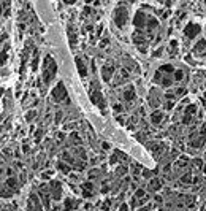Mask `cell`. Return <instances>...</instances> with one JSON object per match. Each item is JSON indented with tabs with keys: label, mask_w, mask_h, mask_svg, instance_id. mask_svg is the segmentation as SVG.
Masks as SVG:
<instances>
[{
	"label": "cell",
	"mask_w": 206,
	"mask_h": 211,
	"mask_svg": "<svg viewBox=\"0 0 206 211\" xmlns=\"http://www.w3.org/2000/svg\"><path fill=\"white\" fill-rule=\"evenodd\" d=\"M173 92H174L176 99H179V97H182V95H186V94H187V89H186V87H182V86H179V87H174V89H173Z\"/></svg>",
	"instance_id": "obj_26"
},
{
	"label": "cell",
	"mask_w": 206,
	"mask_h": 211,
	"mask_svg": "<svg viewBox=\"0 0 206 211\" xmlns=\"http://www.w3.org/2000/svg\"><path fill=\"white\" fill-rule=\"evenodd\" d=\"M201 171H203V175H206V164H203V167H201Z\"/></svg>",
	"instance_id": "obj_49"
},
{
	"label": "cell",
	"mask_w": 206,
	"mask_h": 211,
	"mask_svg": "<svg viewBox=\"0 0 206 211\" xmlns=\"http://www.w3.org/2000/svg\"><path fill=\"white\" fill-rule=\"evenodd\" d=\"M7 186H8L11 191H16L18 186H19V182H18V179H16L15 176H10V178L7 179Z\"/></svg>",
	"instance_id": "obj_23"
},
{
	"label": "cell",
	"mask_w": 206,
	"mask_h": 211,
	"mask_svg": "<svg viewBox=\"0 0 206 211\" xmlns=\"http://www.w3.org/2000/svg\"><path fill=\"white\" fill-rule=\"evenodd\" d=\"M147 16H149V15H146L143 10H138V11L135 13V16H133V25H135L136 30H144Z\"/></svg>",
	"instance_id": "obj_5"
},
{
	"label": "cell",
	"mask_w": 206,
	"mask_h": 211,
	"mask_svg": "<svg viewBox=\"0 0 206 211\" xmlns=\"http://www.w3.org/2000/svg\"><path fill=\"white\" fill-rule=\"evenodd\" d=\"M2 95H3V89H2V87H0V97H2Z\"/></svg>",
	"instance_id": "obj_50"
},
{
	"label": "cell",
	"mask_w": 206,
	"mask_h": 211,
	"mask_svg": "<svg viewBox=\"0 0 206 211\" xmlns=\"http://www.w3.org/2000/svg\"><path fill=\"white\" fill-rule=\"evenodd\" d=\"M49 194H51V199L52 200H60V197H62V184L59 182V181H56V179H52L51 182H49Z\"/></svg>",
	"instance_id": "obj_8"
},
{
	"label": "cell",
	"mask_w": 206,
	"mask_h": 211,
	"mask_svg": "<svg viewBox=\"0 0 206 211\" xmlns=\"http://www.w3.org/2000/svg\"><path fill=\"white\" fill-rule=\"evenodd\" d=\"M186 62H187V64H190V65H195V64H197V62H195L194 59H192L190 56H186Z\"/></svg>",
	"instance_id": "obj_41"
},
{
	"label": "cell",
	"mask_w": 206,
	"mask_h": 211,
	"mask_svg": "<svg viewBox=\"0 0 206 211\" xmlns=\"http://www.w3.org/2000/svg\"><path fill=\"white\" fill-rule=\"evenodd\" d=\"M97 175H100V170H92V171H89V179L92 181L94 178H97Z\"/></svg>",
	"instance_id": "obj_36"
},
{
	"label": "cell",
	"mask_w": 206,
	"mask_h": 211,
	"mask_svg": "<svg viewBox=\"0 0 206 211\" xmlns=\"http://www.w3.org/2000/svg\"><path fill=\"white\" fill-rule=\"evenodd\" d=\"M201 33V25L197 22H187L184 27V37L187 40H194Z\"/></svg>",
	"instance_id": "obj_4"
},
{
	"label": "cell",
	"mask_w": 206,
	"mask_h": 211,
	"mask_svg": "<svg viewBox=\"0 0 206 211\" xmlns=\"http://www.w3.org/2000/svg\"><path fill=\"white\" fill-rule=\"evenodd\" d=\"M41 135H43V130L40 129V130L37 132V134H35V141H37V143H38L40 140H41Z\"/></svg>",
	"instance_id": "obj_37"
},
{
	"label": "cell",
	"mask_w": 206,
	"mask_h": 211,
	"mask_svg": "<svg viewBox=\"0 0 206 211\" xmlns=\"http://www.w3.org/2000/svg\"><path fill=\"white\" fill-rule=\"evenodd\" d=\"M154 200H156L157 203H162V202H163V199H162L160 195H156V197H154Z\"/></svg>",
	"instance_id": "obj_45"
},
{
	"label": "cell",
	"mask_w": 206,
	"mask_h": 211,
	"mask_svg": "<svg viewBox=\"0 0 206 211\" xmlns=\"http://www.w3.org/2000/svg\"><path fill=\"white\" fill-rule=\"evenodd\" d=\"M204 208H206V205H204Z\"/></svg>",
	"instance_id": "obj_52"
},
{
	"label": "cell",
	"mask_w": 206,
	"mask_h": 211,
	"mask_svg": "<svg viewBox=\"0 0 206 211\" xmlns=\"http://www.w3.org/2000/svg\"><path fill=\"white\" fill-rule=\"evenodd\" d=\"M51 175H52V171H46V173H43V179H48V178H51Z\"/></svg>",
	"instance_id": "obj_44"
},
{
	"label": "cell",
	"mask_w": 206,
	"mask_h": 211,
	"mask_svg": "<svg viewBox=\"0 0 206 211\" xmlns=\"http://www.w3.org/2000/svg\"><path fill=\"white\" fill-rule=\"evenodd\" d=\"M174 70H176V68H174V65H173V64H163V65H160V67H159V70H157V72H160V73H163V75L171 76Z\"/></svg>",
	"instance_id": "obj_19"
},
{
	"label": "cell",
	"mask_w": 206,
	"mask_h": 211,
	"mask_svg": "<svg viewBox=\"0 0 206 211\" xmlns=\"http://www.w3.org/2000/svg\"><path fill=\"white\" fill-rule=\"evenodd\" d=\"M122 95H124V100H125V102H133V100L136 99V92H135V87H133V86H127L125 89H124Z\"/></svg>",
	"instance_id": "obj_13"
},
{
	"label": "cell",
	"mask_w": 206,
	"mask_h": 211,
	"mask_svg": "<svg viewBox=\"0 0 206 211\" xmlns=\"http://www.w3.org/2000/svg\"><path fill=\"white\" fill-rule=\"evenodd\" d=\"M163 111L162 110H154L152 113H151V116H149V119H151V122H152L154 125H159L162 121H163Z\"/></svg>",
	"instance_id": "obj_14"
},
{
	"label": "cell",
	"mask_w": 206,
	"mask_h": 211,
	"mask_svg": "<svg viewBox=\"0 0 206 211\" xmlns=\"http://www.w3.org/2000/svg\"><path fill=\"white\" fill-rule=\"evenodd\" d=\"M197 111H198V107L195 103H189L187 107L184 108V114H187V116H194Z\"/></svg>",
	"instance_id": "obj_21"
},
{
	"label": "cell",
	"mask_w": 206,
	"mask_h": 211,
	"mask_svg": "<svg viewBox=\"0 0 206 211\" xmlns=\"http://www.w3.org/2000/svg\"><path fill=\"white\" fill-rule=\"evenodd\" d=\"M192 164H194V167H195L197 170L201 171V167H203V160H201V159H194V160H192Z\"/></svg>",
	"instance_id": "obj_33"
},
{
	"label": "cell",
	"mask_w": 206,
	"mask_h": 211,
	"mask_svg": "<svg viewBox=\"0 0 206 211\" xmlns=\"http://www.w3.org/2000/svg\"><path fill=\"white\" fill-rule=\"evenodd\" d=\"M154 83L159 84L160 87H165V89L168 90V89L171 87V84H173V78L168 76V75H163V73H160V72H156V75H154Z\"/></svg>",
	"instance_id": "obj_6"
},
{
	"label": "cell",
	"mask_w": 206,
	"mask_h": 211,
	"mask_svg": "<svg viewBox=\"0 0 206 211\" xmlns=\"http://www.w3.org/2000/svg\"><path fill=\"white\" fill-rule=\"evenodd\" d=\"M109 164H111V165H116V164H117V156H116V154L111 156V159H109Z\"/></svg>",
	"instance_id": "obj_39"
},
{
	"label": "cell",
	"mask_w": 206,
	"mask_h": 211,
	"mask_svg": "<svg viewBox=\"0 0 206 211\" xmlns=\"http://www.w3.org/2000/svg\"><path fill=\"white\" fill-rule=\"evenodd\" d=\"M70 138H72V141H73V143H76V144H79V143H81V138H79V135L76 134V132H73V134L70 135Z\"/></svg>",
	"instance_id": "obj_35"
},
{
	"label": "cell",
	"mask_w": 206,
	"mask_h": 211,
	"mask_svg": "<svg viewBox=\"0 0 206 211\" xmlns=\"http://www.w3.org/2000/svg\"><path fill=\"white\" fill-rule=\"evenodd\" d=\"M7 59H8V46H5L2 52H0V65H5Z\"/></svg>",
	"instance_id": "obj_27"
},
{
	"label": "cell",
	"mask_w": 206,
	"mask_h": 211,
	"mask_svg": "<svg viewBox=\"0 0 206 211\" xmlns=\"http://www.w3.org/2000/svg\"><path fill=\"white\" fill-rule=\"evenodd\" d=\"M102 146H103V149H109V148H111V146H109V144H108V143H103V144H102Z\"/></svg>",
	"instance_id": "obj_47"
},
{
	"label": "cell",
	"mask_w": 206,
	"mask_h": 211,
	"mask_svg": "<svg viewBox=\"0 0 206 211\" xmlns=\"http://www.w3.org/2000/svg\"><path fill=\"white\" fill-rule=\"evenodd\" d=\"M76 67H78V72H79L81 78H86L87 76V65L82 62L81 57H76Z\"/></svg>",
	"instance_id": "obj_18"
},
{
	"label": "cell",
	"mask_w": 206,
	"mask_h": 211,
	"mask_svg": "<svg viewBox=\"0 0 206 211\" xmlns=\"http://www.w3.org/2000/svg\"><path fill=\"white\" fill-rule=\"evenodd\" d=\"M56 73H57V64H56L52 56L48 54L45 57V62H43V81H45V84H49L54 80Z\"/></svg>",
	"instance_id": "obj_1"
},
{
	"label": "cell",
	"mask_w": 206,
	"mask_h": 211,
	"mask_svg": "<svg viewBox=\"0 0 206 211\" xmlns=\"http://www.w3.org/2000/svg\"><path fill=\"white\" fill-rule=\"evenodd\" d=\"M60 119H62V111H57V113H56V119H54V122L59 124V122H60Z\"/></svg>",
	"instance_id": "obj_38"
},
{
	"label": "cell",
	"mask_w": 206,
	"mask_h": 211,
	"mask_svg": "<svg viewBox=\"0 0 206 211\" xmlns=\"http://www.w3.org/2000/svg\"><path fill=\"white\" fill-rule=\"evenodd\" d=\"M35 116H37V111H35V110H30L29 113L25 114V121H27V122L33 121V119H35Z\"/></svg>",
	"instance_id": "obj_31"
},
{
	"label": "cell",
	"mask_w": 206,
	"mask_h": 211,
	"mask_svg": "<svg viewBox=\"0 0 206 211\" xmlns=\"http://www.w3.org/2000/svg\"><path fill=\"white\" fill-rule=\"evenodd\" d=\"M192 52H194L195 56H198V57H203L206 54V38H200V40H197Z\"/></svg>",
	"instance_id": "obj_10"
},
{
	"label": "cell",
	"mask_w": 206,
	"mask_h": 211,
	"mask_svg": "<svg viewBox=\"0 0 206 211\" xmlns=\"http://www.w3.org/2000/svg\"><path fill=\"white\" fill-rule=\"evenodd\" d=\"M171 78H173V83H182V81L186 80V72H184L182 68H176V70L173 72Z\"/></svg>",
	"instance_id": "obj_17"
},
{
	"label": "cell",
	"mask_w": 206,
	"mask_h": 211,
	"mask_svg": "<svg viewBox=\"0 0 206 211\" xmlns=\"http://www.w3.org/2000/svg\"><path fill=\"white\" fill-rule=\"evenodd\" d=\"M176 164H178V167H186V165L189 164V157H186V156H181V157H179V160H178Z\"/></svg>",
	"instance_id": "obj_30"
},
{
	"label": "cell",
	"mask_w": 206,
	"mask_h": 211,
	"mask_svg": "<svg viewBox=\"0 0 206 211\" xmlns=\"http://www.w3.org/2000/svg\"><path fill=\"white\" fill-rule=\"evenodd\" d=\"M57 137H59V140H65V134H64V132H60Z\"/></svg>",
	"instance_id": "obj_46"
},
{
	"label": "cell",
	"mask_w": 206,
	"mask_h": 211,
	"mask_svg": "<svg viewBox=\"0 0 206 211\" xmlns=\"http://www.w3.org/2000/svg\"><path fill=\"white\" fill-rule=\"evenodd\" d=\"M181 182H184V184H194V175H192V173H184L181 176Z\"/></svg>",
	"instance_id": "obj_25"
},
{
	"label": "cell",
	"mask_w": 206,
	"mask_h": 211,
	"mask_svg": "<svg viewBox=\"0 0 206 211\" xmlns=\"http://www.w3.org/2000/svg\"><path fill=\"white\" fill-rule=\"evenodd\" d=\"M162 99L163 95L160 94V92L157 89H151L149 90V97H147V103H149V107H152V108H159L160 107V103H162Z\"/></svg>",
	"instance_id": "obj_7"
},
{
	"label": "cell",
	"mask_w": 206,
	"mask_h": 211,
	"mask_svg": "<svg viewBox=\"0 0 206 211\" xmlns=\"http://www.w3.org/2000/svg\"><path fill=\"white\" fill-rule=\"evenodd\" d=\"M204 143H206V135H201V134H198L195 138H190V141H189L192 148H203Z\"/></svg>",
	"instance_id": "obj_12"
},
{
	"label": "cell",
	"mask_w": 206,
	"mask_h": 211,
	"mask_svg": "<svg viewBox=\"0 0 206 211\" xmlns=\"http://www.w3.org/2000/svg\"><path fill=\"white\" fill-rule=\"evenodd\" d=\"M114 24L117 27H125V24L129 21V10L124 7V3H121L116 10H114V15H113Z\"/></svg>",
	"instance_id": "obj_2"
},
{
	"label": "cell",
	"mask_w": 206,
	"mask_h": 211,
	"mask_svg": "<svg viewBox=\"0 0 206 211\" xmlns=\"http://www.w3.org/2000/svg\"><path fill=\"white\" fill-rule=\"evenodd\" d=\"M133 197H135L136 200H140V199H144V197H146V191H144V189H136Z\"/></svg>",
	"instance_id": "obj_29"
},
{
	"label": "cell",
	"mask_w": 206,
	"mask_h": 211,
	"mask_svg": "<svg viewBox=\"0 0 206 211\" xmlns=\"http://www.w3.org/2000/svg\"><path fill=\"white\" fill-rule=\"evenodd\" d=\"M57 168H59L60 171H64L65 175H70V165H67L65 162H59V164H57Z\"/></svg>",
	"instance_id": "obj_28"
},
{
	"label": "cell",
	"mask_w": 206,
	"mask_h": 211,
	"mask_svg": "<svg viewBox=\"0 0 206 211\" xmlns=\"http://www.w3.org/2000/svg\"><path fill=\"white\" fill-rule=\"evenodd\" d=\"M114 110H116L117 113H121V111H122L124 108H122V105H119V103H116V105H114Z\"/></svg>",
	"instance_id": "obj_42"
},
{
	"label": "cell",
	"mask_w": 206,
	"mask_h": 211,
	"mask_svg": "<svg viewBox=\"0 0 206 211\" xmlns=\"http://www.w3.org/2000/svg\"><path fill=\"white\" fill-rule=\"evenodd\" d=\"M0 211H3V208H2V206H0Z\"/></svg>",
	"instance_id": "obj_51"
},
{
	"label": "cell",
	"mask_w": 206,
	"mask_h": 211,
	"mask_svg": "<svg viewBox=\"0 0 206 211\" xmlns=\"http://www.w3.org/2000/svg\"><path fill=\"white\" fill-rule=\"evenodd\" d=\"M147 189L152 191V192H157L162 189V179L160 178H151L149 179V184H147Z\"/></svg>",
	"instance_id": "obj_16"
},
{
	"label": "cell",
	"mask_w": 206,
	"mask_h": 211,
	"mask_svg": "<svg viewBox=\"0 0 206 211\" xmlns=\"http://www.w3.org/2000/svg\"><path fill=\"white\" fill-rule=\"evenodd\" d=\"M51 97H52V100H54V102H57V103H60V102L70 103V100H68V92H67L65 84H64L62 81H59V83L56 84V87L52 89Z\"/></svg>",
	"instance_id": "obj_3"
},
{
	"label": "cell",
	"mask_w": 206,
	"mask_h": 211,
	"mask_svg": "<svg viewBox=\"0 0 206 211\" xmlns=\"http://www.w3.org/2000/svg\"><path fill=\"white\" fill-rule=\"evenodd\" d=\"M141 176H143V178H146V179H151V178H152V171L143 168V170H141Z\"/></svg>",
	"instance_id": "obj_32"
},
{
	"label": "cell",
	"mask_w": 206,
	"mask_h": 211,
	"mask_svg": "<svg viewBox=\"0 0 206 211\" xmlns=\"http://www.w3.org/2000/svg\"><path fill=\"white\" fill-rule=\"evenodd\" d=\"M127 171H129V168H127L125 165H121V167L116 170V173H117V175H125Z\"/></svg>",
	"instance_id": "obj_34"
},
{
	"label": "cell",
	"mask_w": 206,
	"mask_h": 211,
	"mask_svg": "<svg viewBox=\"0 0 206 211\" xmlns=\"http://www.w3.org/2000/svg\"><path fill=\"white\" fill-rule=\"evenodd\" d=\"M90 99H92V102H94V105H97L99 108H102V110H105V99H103V95L100 94V90L99 89H92L90 90Z\"/></svg>",
	"instance_id": "obj_11"
},
{
	"label": "cell",
	"mask_w": 206,
	"mask_h": 211,
	"mask_svg": "<svg viewBox=\"0 0 206 211\" xmlns=\"http://www.w3.org/2000/svg\"><path fill=\"white\" fill-rule=\"evenodd\" d=\"M102 78H103V81L105 83H109L114 78V65L111 64H106L102 67Z\"/></svg>",
	"instance_id": "obj_9"
},
{
	"label": "cell",
	"mask_w": 206,
	"mask_h": 211,
	"mask_svg": "<svg viewBox=\"0 0 206 211\" xmlns=\"http://www.w3.org/2000/svg\"><path fill=\"white\" fill-rule=\"evenodd\" d=\"M73 156H78L81 160H86V159H87V156H86V151L82 149V148H75V149H73Z\"/></svg>",
	"instance_id": "obj_24"
},
{
	"label": "cell",
	"mask_w": 206,
	"mask_h": 211,
	"mask_svg": "<svg viewBox=\"0 0 206 211\" xmlns=\"http://www.w3.org/2000/svg\"><path fill=\"white\" fill-rule=\"evenodd\" d=\"M92 194H94V184L90 181L82 184V195H84V197H90Z\"/></svg>",
	"instance_id": "obj_20"
},
{
	"label": "cell",
	"mask_w": 206,
	"mask_h": 211,
	"mask_svg": "<svg viewBox=\"0 0 206 211\" xmlns=\"http://www.w3.org/2000/svg\"><path fill=\"white\" fill-rule=\"evenodd\" d=\"M162 54H163V48H159V51H156L152 56H154V57H160Z\"/></svg>",
	"instance_id": "obj_40"
},
{
	"label": "cell",
	"mask_w": 206,
	"mask_h": 211,
	"mask_svg": "<svg viewBox=\"0 0 206 211\" xmlns=\"http://www.w3.org/2000/svg\"><path fill=\"white\" fill-rule=\"evenodd\" d=\"M114 86H117V84H122V83H125V81H129V78H130V75H129V72L127 70H121L117 75H114Z\"/></svg>",
	"instance_id": "obj_15"
},
{
	"label": "cell",
	"mask_w": 206,
	"mask_h": 211,
	"mask_svg": "<svg viewBox=\"0 0 206 211\" xmlns=\"http://www.w3.org/2000/svg\"><path fill=\"white\" fill-rule=\"evenodd\" d=\"M78 206V203H76V200H73V199H67L65 202H64V211H70V209H73V208H76Z\"/></svg>",
	"instance_id": "obj_22"
},
{
	"label": "cell",
	"mask_w": 206,
	"mask_h": 211,
	"mask_svg": "<svg viewBox=\"0 0 206 211\" xmlns=\"http://www.w3.org/2000/svg\"><path fill=\"white\" fill-rule=\"evenodd\" d=\"M5 171H7V175H10V176H11V175H13V170H11V168H7V170H5Z\"/></svg>",
	"instance_id": "obj_48"
},
{
	"label": "cell",
	"mask_w": 206,
	"mask_h": 211,
	"mask_svg": "<svg viewBox=\"0 0 206 211\" xmlns=\"http://www.w3.org/2000/svg\"><path fill=\"white\" fill-rule=\"evenodd\" d=\"M109 43V40H108V38H103V40H102V43H100V48H103V46H106Z\"/></svg>",
	"instance_id": "obj_43"
}]
</instances>
